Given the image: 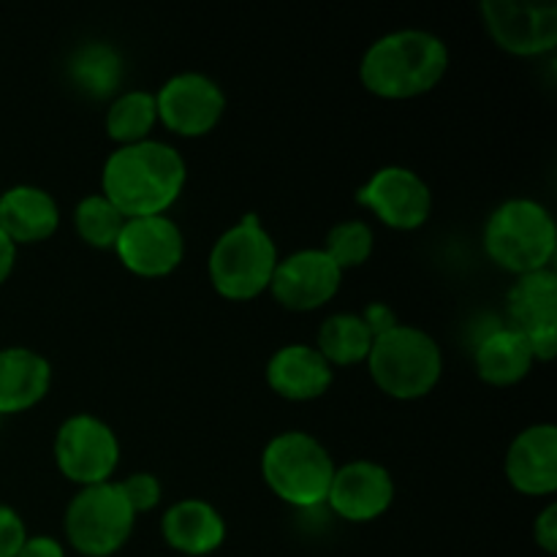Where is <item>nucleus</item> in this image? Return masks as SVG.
<instances>
[{
    "label": "nucleus",
    "instance_id": "a878e982",
    "mask_svg": "<svg viewBox=\"0 0 557 557\" xmlns=\"http://www.w3.org/2000/svg\"><path fill=\"white\" fill-rule=\"evenodd\" d=\"M373 228L364 221H341L330 228L324 243V253L337 264V270L346 272L351 267H362L373 253Z\"/></svg>",
    "mask_w": 557,
    "mask_h": 557
},
{
    "label": "nucleus",
    "instance_id": "9d476101",
    "mask_svg": "<svg viewBox=\"0 0 557 557\" xmlns=\"http://www.w3.org/2000/svg\"><path fill=\"white\" fill-rule=\"evenodd\" d=\"M357 201L386 226L400 232L419 228L433 212V190L428 180L400 163H389L370 174L368 183L357 190Z\"/></svg>",
    "mask_w": 557,
    "mask_h": 557
},
{
    "label": "nucleus",
    "instance_id": "f257e3e1",
    "mask_svg": "<svg viewBox=\"0 0 557 557\" xmlns=\"http://www.w3.org/2000/svg\"><path fill=\"white\" fill-rule=\"evenodd\" d=\"M188 166L177 147L161 139L123 145L103 161L101 194L125 218L166 215L183 194Z\"/></svg>",
    "mask_w": 557,
    "mask_h": 557
},
{
    "label": "nucleus",
    "instance_id": "4be33fe9",
    "mask_svg": "<svg viewBox=\"0 0 557 557\" xmlns=\"http://www.w3.org/2000/svg\"><path fill=\"white\" fill-rule=\"evenodd\" d=\"M373 341V332L364 324L362 315L343 310V313H332L321 321L315 348L332 368H348V364H359L368 359Z\"/></svg>",
    "mask_w": 557,
    "mask_h": 557
},
{
    "label": "nucleus",
    "instance_id": "aec40b11",
    "mask_svg": "<svg viewBox=\"0 0 557 557\" xmlns=\"http://www.w3.org/2000/svg\"><path fill=\"white\" fill-rule=\"evenodd\" d=\"M52 364L27 346L0 348V413H20L47 397Z\"/></svg>",
    "mask_w": 557,
    "mask_h": 557
},
{
    "label": "nucleus",
    "instance_id": "cd10ccee",
    "mask_svg": "<svg viewBox=\"0 0 557 557\" xmlns=\"http://www.w3.org/2000/svg\"><path fill=\"white\" fill-rule=\"evenodd\" d=\"M27 539V528L20 511L0 504V557H16Z\"/></svg>",
    "mask_w": 557,
    "mask_h": 557
},
{
    "label": "nucleus",
    "instance_id": "39448f33",
    "mask_svg": "<svg viewBox=\"0 0 557 557\" xmlns=\"http://www.w3.org/2000/svg\"><path fill=\"white\" fill-rule=\"evenodd\" d=\"M335 468L330 449L305 430L277 433L261 451V476L267 487L297 509L326 504Z\"/></svg>",
    "mask_w": 557,
    "mask_h": 557
},
{
    "label": "nucleus",
    "instance_id": "a211bd4d",
    "mask_svg": "<svg viewBox=\"0 0 557 557\" xmlns=\"http://www.w3.org/2000/svg\"><path fill=\"white\" fill-rule=\"evenodd\" d=\"M161 533L177 553L201 557L221 547L226 539V522L210 500L183 498L163 511Z\"/></svg>",
    "mask_w": 557,
    "mask_h": 557
},
{
    "label": "nucleus",
    "instance_id": "dca6fc26",
    "mask_svg": "<svg viewBox=\"0 0 557 557\" xmlns=\"http://www.w3.org/2000/svg\"><path fill=\"white\" fill-rule=\"evenodd\" d=\"M506 479L525 495H553L557 490V428L553 422L528 424L506 449Z\"/></svg>",
    "mask_w": 557,
    "mask_h": 557
},
{
    "label": "nucleus",
    "instance_id": "b1692460",
    "mask_svg": "<svg viewBox=\"0 0 557 557\" xmlns=\"http://www.w3.org/2000/svg\"><path fill=\"white\" fill-rule=\"evenodd\" d=\"M71 76L90 96H109V92L117 90L123 63L109 44L90 41L76 49L74 60H71Z\"/></svg>",
    "mask_w": 557,
    "mask_h": 557
},
{
    "label": "nucleus",
    "instance_id": "6ab92c4d",
    "mask_svg": "<svg viewBox=\"0 0 557 557\" xmlns=\"http://www.w3.org/2000/svg\"><path fill=\"white\" fill-rule=\"evenodd\" d=\"M60 226V207L49 190L38 185H14L0 194V228L14 245L49 239Z\"/></svg>",
    "mask_w": 557,
    "mask_h": 557
},
{
    "label": "nucleus",
    "instance_id": "c756f323",
    "mask_svg": "<svg viewBox=\"0 0 557 557\" xmlns=\"http://www.w3.org/2000/svg\"><path fill=\"white\" fill-rule=\"evenodd\" d=\"M359 315H362L364 324L370 326L373 337L384 335V332H389L392 326L400 324V321H397V313L386 302H370Z\"/></svg>",
    "mask_w": 557,
    "mask_h": 557
},
{
    "label": "nucleus",
    "instance_id": "f3484780",
    "mask_svg": "<svg viewBox=\"0 0 557 557\" xmlns=\"http://www.w3.org/2000/svg\"><path fill=\"white\" fill-rule=\"evenodd\" d=\"M267 384L286 400H315L335 381V368L308 343H286L267 362Z\"/></svg>",
    "mask_w": 557,
    "mask_h": 557
},
{
    "label": "nucleus",
    "instance_id": "5701e85b",
    "mask_svg": "<svg viewBox=\"0 0 557 557\" xmlns=\"http://www.w3.org/2000/svg\"><path fill=\"white\" fill-rule=\"evenodd\" d=\"M156 123V92L150 90L120 92L107 109V131L120 147L150 139V131Z\"/></svg>",
    "mask_w": 557,
    "mask_h": 557
},
{
    "label": "nucleus",
    "instance_id": "2f4dec72",
    "mask_svg": "<svg viewBox=\"0 0 557 557\" xmlns=\"http://www.w3.org/2000/svg\"><path fill=\"white\" fill-rule=\"evenodd\" d=\"M16 264V245L5 237V232L0 228V283H5V277L11 275Z\"/></svg>",
    "mask_w": 557,
    "mask_h": 557
},
{
    "label": "nucleus",
    "instance_id": "bb28decb",
    "mask_svg": "<svg viewBox=\"0 0 557 557\" xmlns=\"http://www.w3.org/2000/svg\"><path fill=\"white\" fill-rule=\"evenodd\" d=\"M117 484H120V490H123L128 506L134 509V515L152 511L158 504H161L163 487H161V482H158L156 473L136 471V473H128V476Z\"/></svg>",
    "mask_w": 557,
    "mask_h": 557
},
{
    "label": "nucleus",
    "instance_id": "7c9ffc66",
    "mask_svg": "<svg viewBox=\"0 0 557 557\" xmlns=\"http://www.w3.org/2000/svg\"><path fill=\"white\" fill-rule=\"evenodd\" d=\"M16 557H65V549L52 536H27Z\"/></svg>",
    "mask_w": 557,
    "mask_h": 557
},
{
    "label": "nucleus",
    "instance_id": "f8f14e48",
    "mask_svg": "<svg viewBox=\"0 0 557 557\" xmlns=\"http://www.w3.org/2000/svg\"><path fill=\"white\" fill-rule=\"evenodd\" d=\"M506 310L517 332L528 337L536 359L557 351V272L553 267L517 275L506 294Z\"/></svg>",
    "mask_w": 557,
    "mask_h": 557
},
{
    "label": "nucleus",
    "instance_id": "c85d7f7f",
    "mask_svg": "<svg viewBox=\"0 0 557 557\" xmlns=\"http://www.w3.org/2000/svg\"><path fill=\"white\" fill-rule=\"evenodd\" d=\"M533 539L544 553H555L557 549V504H547L536 515L533 522Z\"/></svg>",
    "mask_w": 557,
    "mask_h": 557
},
{
    "label": "nucleus",
    "instance_id": "412c9836",
    "mask_svg": "<svg viewBox=\"0 0 557 557\" xmlns=\"http://www.w3.org/2000/svg\"><path fill=\"white\" fill-rule=\"evenodd\" d=\"M533 348L522 332L515 326H495L473 348V364H476L479 379L493 386H509L525 379L531 373Z\"/></svg>",
    "mask_w": 557,
    "mask_h": 557
},
{
    "label": "nucleus",
    "instance_id": "f03ea898",
    "mask_svg": "<svg viewBox=\"0 0 557 557\" xmlns=\"http://www.w3.org/2000/svg\"><path fill=\"white\" fill-rule=\"evenodd\" d=\"M449 71V47L424 27H400L375 38L362 54L359 76L373 96L417 98L433 90Z\"/></svg>",
    "mask_w": 557,
    "mask_h": 557
},
{
    "label": "nucleus",
    "instance_id": "6e6552de",
    "mask_svg": "<svg viewBox=\"0 0 557 557\" xmlns=\"http://www.w3.org/2000/svg\"><path fill=\"white\" fill-rule=\"evenodd\" d=\"M54 462L79 487L112 482L120 462V441L96 413H71L54 433Z\"/></svg>",
    "mask_w": 557,
    "mask_h": 557
},
{
    "label": "nucleus",
    "instance_id": "7ed1b4c3",
    "mask_svg": "<svg viewBox=\"0 0 557 557\" xmlns=\"http://www.w3.org/2000/svg\"><path fill=\"white\" fill-rule=\"evenodd\" d=\"M484 250L515 275L544 270L557 250L553 212L528 196L500 201L484 221Z\"/></svg>",
    "mask_w": 557,
    "mask_h": 557
},
{
    "label": "nucleus",
    "instance_id": "9b49d317",
    "mask_svg": "<svg viewBox=\"0 0 557 557\" xmlns=\"http://www.w3.org/2000/svg\"><path fill=\"white\" fill-rule=\"evenodd\" d=\"M482 20L490 38L511 54H544L557 44V5L536 0H484Z\"/></svg>",
    "mask_w": 557,
    "mask_h": 557
},
{
    "label": "nucleus",
    "instance_id": "0eeeda50",
    "mask_svg": "<svg viewBox=\"0 0 557 557\" xmlns=\"http://www.w3.org/2000/svg\"><path fill=\"white\" fill-rule=\"evenodd\" d=\"M134 520V509L117 482L87 484L65 506V536L76 553L109 557L128 542Z\"/></svg>",
    "mask_w": 557,
    "mask_h": 557
},
{
    "label": "nucleus",
    "instance_id": "ddd939ff",
    "mask_svg": "<svg viewBox=\"0 0 557 557\" xmlns=\"http://www.w3.org/2000/svg\"><path fill=\"white\" fill-rule=\"evenodd\" d=\"M114 250L134 275L161 277L177 270L183 261L185 237L169 215L125 218Z\"/></svg>",
    "mask_w": 557,
    "mask_h": 557
},
{
    "label": "nucleus",
    "instance_id": "20e7f679",
    "mask_svg": "<svg viewBox=\"0 0 557 557\" xmlns=\"http://www.w3.org/2000/svg\"><path fill=\"white\" fill-rule=\"evenodd\" d=\"M368 368L381 392L397 400H417L435 389L444 373V351L428 330L397 324L373 341Z\"/></svg>",
    "mask_w": 557,
    "mask_h": 557
},
{
    "label": "nucleus",
    "instance_id": "423d86ee",
    "mask_svg": "<svg viewBox=\"0 0 557 557\" xmlns=\"http://www.w3.org/2000/svg\"><path fill=\"white\" fill-rule=\"evenodd\" d=\"M277 245L259 215L248 212L215 239L210 250V281L226 299H253L270 288Z\"/></svg>",
    "mask_w": 557,
    "mask_h": 557
},
{
    "label": "nucleus",
    "instance_id": "4468645a",
    "mask_svg": "<svg viewBox=\"0 0 557 557\" xmlns=\"http://www.w3.org/2000/svg\"><path fill=\"white\" fill-rule=\"evenodd\" d=\"M343 272L321 248H299L277 259L270 292L283 308L315 310L341 292Z\"/></svg>",
    "mask_w": 557,
    "mask_h": 557
},
{
    "label": "nucleus",
    "instance_id": "393cba45",
    "mask_svg": "<svg viewBox=\"0 0 557 557\" xmlns=\"http://www.w3.org/2000/svg\"><path fill=\"white\" fill-rule=\"evenodd\" d=\"M125 215L103 194H87L74 207V226L92 248H114L123 232Z\"/></svg>",
    "mask_w": 557,
    "mask_h": 557
},
{
    "label": "nucleus",
    "instance_id": "1a4fd4ad",
    "mask_svg": "<svg viewBox=\"0 0 557 557\" xmlns=\"http://www.w3.org/2000/svg\"><path fill=\"white\" fill-rule=\"evenodd\" d=\"M158 120L172 134L180 136H205L210 134L223 117L226 109V92L201 71H180L169 76L156 92Z\"/></svg>",
    "mask_w": 557,
    "mask_h": 557
},
{
    "label": "nucleus",
    "instance_id": "2eb2a0df",
    "mask_svg": "<svg viewBox=\"0 0 557 557\" xmlns=\"http://www.w3.org/2000/svg\"><path fill=\"white\" fill-rule=\"evenodd\" d=\"M395 500V479L375 460H348L335 468L326 504L348 522H370L384 515Z\"/></svg>",
    "mask_w": 557,
    "mask_h": 557
}]
</instances>
